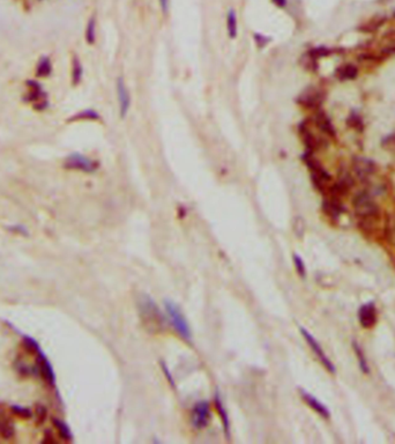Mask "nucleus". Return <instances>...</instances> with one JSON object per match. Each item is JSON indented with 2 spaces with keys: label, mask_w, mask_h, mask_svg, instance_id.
Masks as SVG:
<instances>
[{
  "label": "nucleus",
  "mask_w": 395,
  "mask_h": 444,
  "mask_svg": "<svg viewBox=\"0 0 395 444\" xmlns=\"http://www.w3.org/2000/svg\"><path fill=\"white\" fill-rule=\"evenodd\" d=\"M138 306H139L140 316L145 325L149 326L152 331H163L167 324V320H165L167 316L162 314L153 299H150L148 295L141 296Z\"/></svg>",
  "instance_id": "nucleus-1"
},
{
  "label": "nucleus",
  "mask_w": 395,
  "mask_h": 444,
  "mask_svg": "<svg viewBox=\"0 0 395 444\" xmlns=\"http://www.w3.org/2000/svg\"><path fill=\"white\" fill-rule=\"evenodd\" d=\"M164 309L168 321L170 322L171 326L178 333V336H180L186 342H192V331H191L190 324L179 306L170 300H165Z\"/></svg>",
  "instance_id": "nucleus-2"
},
{
  "label": "nucleus",
  "mask_w": 395,
  "mask_h": 444,
  "mask_svg": "<svg viewBox=\"0 0 395 444\" xmlns=\"http://www.w3.org/2000/svg\"><path fill=\"white\" fill-rule=\"evenodd\" d=\"M26 84L28 90L26 95H24V100L27 102L33 103L34 109H36V110H45L49 107V101L46 98V93L44 92L40 83L35 80H28Z\"/></svg>",
  "instance_id": "nucleus-3"
},
{
  "label": "nucleus",
  "mask_w": 395,
  "mask_h": 444,
  "mask_svg": "<svg viewBox=\"0 0 395 444\" xmlns=\"http://www.w3.org/2000/svg\"><path fill=\"white\" fill-rule=\"evenodd\" d=\"M64 167L66 169H71V170H79L82 173H94L99 164L96 161L92 160L88 156L80 154V153H72L68 156H66L64 161Z\"/></svg>",
  "instance_id": "nucleus-4"
},
{
  "label": "nucleus",
  "mask_w": 395,
  "mask_h": 444,
  "mask_svg": "<svg viewBox=\"0 0 395 444\" xmlns=\"http://www.w3.org/2000/svg\"><path fill=\"white\" fill-rule=\"evenodd\" d=\"M299 331H300V333H302L304 339H305V342L307 343V345L311 347L312 352L315 353L316 358H318V360L321 362V364L324 365L326 369H327V371H329V373L335 374V370H336V369H335V365L333 364V362L329 360V358L326 355L324 349L321 348V346L319 345L318 342H316V338L313 337L312 334L310 333L306 329H304V327H300Z\"/></svg>",
  "instance_id": "nucleus-5"
},
{
  "label": "nucleus",
  "mask_w": 395,
  "mask_h": 444,
  "mask_svg": "<svg viewBox=\"0 0 395 444\" xmlns=\"http://www.w3.org/2000/svg\"><path fill=\"white\" fill-rule=\"evenodd\" d=\"M211 404L206 400L198 402L193 406L192 413H191V420L192 424L197 429H203L208 426L211 420Z\"/></svg>",
  "instance_id": "nucleus-6"
},
{
  "label": "nucleus",
  "mask_w": 395,
  "mask_h": 444,
  "mask_svg": "<svg viewBox=\"0 0 395 444\" xmlns=\"http://www.w3.org/2000/svg\"><path fill=\"white\" fill-rule=\"evenodd\" d=\"M36 368L37 376L42 378L49 386L53 387L56 385V374L43 351H40L36 354Z\"/></svg>",
  "instance_id": "nucleus-7"
},
{
  "label": "nucleus",
  "mask_w": 395,
  "mask_h": 444,
  "mask_svg": "<svg viewBox=\"0 0 395 444\" xmlns=\"http://www.w3.org/2000/svg\"><path fill=\"white\" fill-rule=\"evenodd\" d=\"M354 207L356 213L363 218H371L378 212V207L368 193H360L357 196L354 200Z\"/></svg>",
  "instance_id": "nucleus-8"
},
{
  "label": "nucleus",
  "mask_w": 395,
  "mask_h": 444,
  "mask_svg": "<svg viewBox=\"0 0 395 444\" xmlns=\"http://www.w3.org/2000/svg\"><path fill=\"white\" fill-rule=\"evenodd\" d=\"M358 321L364 329H371L377 322V310L373 302L365 303L358 310Z\"/></svg>",
  "instance_id": "nucleus-9"
},
{
  "label": "nucleus",
  "mask_w": 395,
  "mask_h": 444,
  "mask_svg": "<svg viewBox=\"0 0 395 444\" xmlns=\"http://www.w3.org/2000/svg\"><path fill=\"white\" fill-rule=\"evenodd\" d=\"M117 95H118V103H119V112H120V117L124 118L127 115L128 110L131 107V96L130 93L125 86L124 80L121 78H119L117 81Z\"/></svg>",
  "instance_id": "nucleus-10"
},
{
  "label": "nucleus",
  "mask_w": 395,
  "mask_h": 444,
  "mask_svg": "<svg viewBox=\"0 0 395 444\" xmlns=\"http://www.w3.org/2000/svg\"><path fill=\"white\" fill-rule=\"evenodd\" d=\"M299 393H300V397H302V399L306 403L307 406H310V407H311L315 412H316V413L320 415V417L325 418V419H329V417H331V413H329L328 408L326 407L322 403L319 402V400L316 399L315 396H312L311 393L306 392V391L303 389L299 390Z\"/></svg>",
  "instance_id": "nucleus-11"
},
{
  "label": "nucleus",
  "mask_w": 395,
  "mask_h": 444,
  "mask_svg": "<svg viewBox=\"0 0 395 444\" xmlns=\"http://www.w3.org/2000/svg\"><path fill=\"white\" fill-rule=\"evenodd\" d=\"M321 93L319 90L311 88L303 93V95L299 98V103H302L306 108H316L321 103Z\"/></svg>",
  "instance_id": "nucleus-12"
},
{
  "label": "nucleus",
  "mask_w": 395,
  "mask_h": 444,
  "mask_svg": "<svg viewBox=\"0 0 395 444\" xmlns=\"http://www.w3.org/2000/svg\"><path fill=\"white\" fill-rule=\"evenodd\" d=\"M14 435V421L5 413H0V436L5 440H11L13 439Z\"/></svg>",
  "instance_id": "nucleus-13"
},
{
  "label": "nucleus",
  "mask_w": 395,
  "mask_h": 444,
  "mask_svg": "<svg viewBox=\"0 0 395 444\" xmlns=\"http://www.w3.org/2000/svg\"><path fill=\"white\" fill-rule=\"evenodd\" d=\"M354 169H355L356 174L358 175V177H369L370 175L375 170V164L372 163V161L366 160L363 158H357L354 161Z\"/></svg>",
  "instance_id": "nucleus-14"
},
{
  "label": "nucleus",
  "mask_w": 395,
  "mask_h": 444,
  "mask_svg": "<svg viewBox=\"0 0 395 444\" xmlns=\"http://www.w3.org/2000/svg\"><path fill=\"white\" fill-rule=\"evenodd\" d=\"M215 405H216V408H217V412H218L219 419H221V421H222V424H223L225 435L230 436V421H229L227 409H225V407H224L223 402H222L221 397H219L218 395L215 396Z\"/></svg>",
  "instance_id": "nucleus-15"
},
{
  "label": "nucleus",
  "mask_w": 395,
  "mask_h": 444,
  "mask_svg": "<svg viewBox=\"0 0 395 444\" xmlns=\"http://www.w3.org/2000/svg\"><path fill=\"white\" fill-rule=\"evenodd\" d=\"M315 121H316V126H318L319 129H320V131H322V132L328 134V136H335V131H334L333 125H332L329 118L324 114V112H321V111L316 112Z\"/></svg>",
  "instance_id": "nucleus-16"
},
{
  "label": "nucleus",
  "mask_w": 395,
  "mask_h": 444,
  "mask_svg": "<svg viewBox=\"0 0 395 444\" xmlns=\"http://www.w3.org/2000/svg\"><path fill=\"white\" fill-rule=\"evenodd\" d=\"M52 422L53 424H55V428L57 429L58 435L60 436L62 440L66 441V442H72V441H73V434H72L70 427L67 426L66 422L57 418H53Z\"/></svg>",
  "instance_id": "nucleus-17"
},
{
  "label": "nucleus",
  "mask_w": 395,
  "mask_h": 444,
  "mask_svg": "<svg viewBox=\"0 0 395 444\" xmlns=\"http://www.w3.org/2000/svg\"><path fill=\"white\" fill-rule=\"evenodd\" d=\"M52 72V62L49 57H42L37 62L36 67V76L40 78L49 77Z\"/></svg>",
  "instance_id": "nucleus-18"
},
{
  "label": "nucleus",
  "mask_w": 395,
  "mask_h": 444,
  "mask_svg": "<svg viewBox=\"0 0 395 444\" xmlns=\"http://www.w3.org/2000/svg\"><path fill=\"white\" fill-rule=\"evenodd\" d=\"M101 120V116L99 115V112L93 110V109H86V110H82L78 114H75L74 116L68 120V121H99Z\"/></svg>",
  "instance_id": "nucleus-19"
},
{
  "label": "nucleus",
  "mask_w": 395,
  "mask_h": 444,
  "mask_svg": "<svg viewBox=\"0 0 395 444\" xmlns=\"http://www.w3.org/2000/svg\"><path fill=\"white\" fill-rule=\"evenodd\" d=\"M338 79L341 80H351L357 77V68L351 64H346L338 67L336 72Z\"/></svg>",
  "instance_id": "nucleus-20"
},
{
  "label": "nucleus",
  "mask_w": 395,
  "mask_h": 444,
  "mask_svg": "<svg viewBox=\"0 0 395 444\" xmlns=\"http://www.w3.org/2000/svg\"><path fill=\"white\" fill-rule=\"evenodd\" d=\"M82 74H83V68L82 65H81L80 59L74 56L73 61H72V82L73 84H79L81 79H82Z\"/></svg>",
  "instance_id": "nucleus-21"
},
{
  "label": "nucleus",
  "mask_w": 395,
  "mask_h": 444,
  "mask_svg": "<svg viewBox=\"0 0 395 444\" xmlns=\"http://www.w3.org/2000/svg\"><path fill=\"white\" fill-rule=\"evenodd\" d=\"M227 29L228 35L231 40L236 39L237 36V18L234 9H230L227 17Z\"/></svg>",
  "instance_id": "nucleus-22"
},
{
  "label": "nucleus",
  "mask_w": 395,
  "mask_h": 444,
  "mask_svg": "<svg viewBox=\"0 0 395 444\" xmlns=\"http://www.w3.org/2000/svg\"><path fill=\"white\" fill-rule=\"evenodd\" d=\"M354 349H355V353H356V356H357V359H358V364H359V368L362 369V371L364 374H369L370 373V368H369V364H368V361H366V358H365V355H364V352L362 351V348H360V346L358 345V343H357L356 342L354 343Z\"/></svg>",
  "instance_id": "nucleus-23"
},
{
  "label": "nucleus",
  "mask_w": 395,
  "mask_h": 444,
  "mask_svg": "<svg viewBox=\"0 0 395 444\" xmlns=\"http://www.w3.org/2000/svg\"><path fill=\"white\" fill-rule=\"evenodd\" d=\"M11 413L15 415V417H19L21 419H30L33 418V411L28 407H23V406L20 405H12L11 407Z\"/></svg>",
  "instance_id": "nucleus-24"
},
{
  "label": "nucleus",
  "mask_w": 395,
  "mask_h": 444,
  "mask_svg": "<svg viewBox=\"0 0 395 444\" xmlns=\"http://www.w3.org/2000/svg\"><path fill=\"white\" fill-rule=\"evenodd\" d=\"M22 345L24 346L26 351L31 353V354H35L36 355L40 351H42V349H40V345H39V343H37L36 340L34 339V338H31V337L23 336V340H22Z\"/></svg>",
  "instance_id": "nucleus-25"
},
{
  "label": "nucleus",
  "mask_w": 395,
  "mask_h": 444,
  "mask_svg": "<svg viewBox=\"0 0 395 444\" xmlns=\"http://www.w3.org/2000/svg\"><path fill=\"white\" fill-rule=\"evenodd\" d=\"M34 418H35V422L37 424H43L45 422L46 418H48V408L44 405H36L35 412H34Z\"/></svg>",
  "instance_id": "nucleus-26"
},
{
  "label": "nucleus",
  "mask_w": 395,
  "mask_h": 444,
  "mask_svg": "<svg viewBox=\"0 0 395 444\" xmlns=\"http://www.w3.org/2000/svg\"><path fill=\"white\" fill-rule=\"evenodd\" d=\"M96 40V22L95 19L92 18L87 24L86 29V40L89 44H94Z\"/></svg>",
  "instance_id": "nucleus-27"
},
{
  "label": "nucleus",
  "mask_w": 395,
  "mask_h": 444,
  "mask_svg": "<svg viewBox=\"0 0 395 444\" xmlns=\"http://www.w3.org/2000/svg\"><path fill=\"white\" fill-rule=\"evenodd\" d=\"M294 264L295 267H296L297 273L300 278H305L306 277V268H305V264H304L303 259L299 257L298 255H294Z\"/></svg>",
  "instance_id": "nucleus-28"
},
{
  "label": "nucleus",
  "mask_w": 395,
  "mask_h": 444,
  "mask_svg": "<svg viewBox=\"0 0 395 444\" xmlns=\"http://www.w3.org/2000/svg\"><path fill=\"white\" fill-rule=\"evenodd\" d=\"M8 229L11 231H13V233H15V234H19V235H23V236L28 235V229L23 226V224H14V226L9 227Z\"/></svg>",
  "instance_id": "nucleus-29"
},
{
  "label": "nucleus",
  "mask_w": 395,
  "mask_h": 444,
  "mask_svg": "<svg viewBox=\"0 0 395 444\" xmlns=\"http://www.w3.org/2000/svg\"><path fill=\"white\" fill-rule=\"evenodd\" d=\"M255 40H256L257 45H258L259 48H263V46H265L269 42V39H267V37H265V36H262V35H259V34H256V35H255Z\"/></svg>",
  "instance_id": "nucleus-30"
},
{
  "label": "nucleus",
  "mask_w": 395,
  "mask_h": 444,
  "mask_svg": "<svg viewBox=\"0 0 395 444\" xmlns=\"http://www.w3.org/2000/svg\"><path fill=\"white\" fill-rule=\"evenodd\" d=\"M349 124H350V126L356 127V129H359V125L362 124V121H360V118L358 117V116L353 115L349 118Z\"/></svg>",
  "instance_id": "nucleus-31"
},
{
  "label": "nucleus",
  "mask_w": 395,
  "mask_h": 444,
  "mask_svg": "<svg viewBox=\"0 0 395 444\" xmlns=\"http://www.w3.org/2000/svg\"><path fill=\"white\" fill-rule=\"evenodd\" d=\"M43 442H45V443H57V441H56L55 436H53L52 434L50 433V431H46V434L44 435Z\"/></svg>",
  "instance_id": "nucleus-32"
},
{
  "label": "nucleus",
  "mask_w": 395,
  "mask_h": 444,
  "mask_svg": "<svg viewBox=\"0 0 395 444\" xmlns=\"http://www.w3.org/2000/svg\"><path fill=\"white\" fill-rule=\"evenodd\" d=\"M158 1H159V5H161L162 11L164 12V13H167L168 8H169V0H158Z\"/></svg>",
  "instance_id": "nucleus-33"
},
{
  "label": "nucleus",
  "mask_w": 395,
  "mask_h": 444,
  "mask_svg": "<svg viewBox=\"0 0 395 444\" xmlns=\"http://www.w3.org/2000/svg\"><path fill=\"white\" fill-rule=\"evenodd\" d=\"M162 368H163V371H164V374L167 375L168 378H169V382H171L172 383V385L175 386V384H174V381H172V377H171V375L169 374V371H168V368H167V365H165L164 363H162Z\"/></svg>",
  "instance_id": "nucleus-34"
},
{
  "label": "nucleus",
  "mask_w": 395,
  "mask_h": 444,
  "mask_svg": "<svg viewBox=\"0 0 395 444\" xmlns=\"http://www.w3.org/2000/svg\"><path fill=\"white\" fill-rule=\"evenodd\" d=\"M275 5H277L278 7H284L287 5V0H272Z\"/></svg>",
  "instance_id": "nucleus-35"
}]
</instances>
